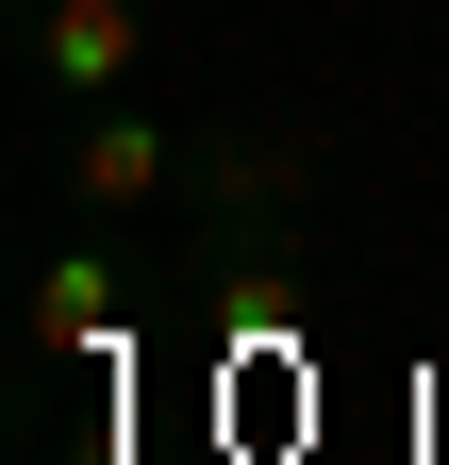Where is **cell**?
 <instances>
[{
  "label": "cell",
  "mask_w": 449,
  "mask_h": 465,
  "mask_svg": "<svg viewBox=\"0 0 449 465\" xmlns=\"http://www.w3.org/2000/svg\"><path fill=\"white\" fill-rule=\"evenodd\" d=\"M17 67L50 84V100H134V67H150V0H17Z\"/></svg>",
  "instance_id": "cell-3"
},
{
  "label": "cell",
  "mask_w": 449,
  "mask_h": 465,
  "mask_svg": "<svg viewBox=\"0 0 449 465\" xmlns=\"http://www.w3.org/2000/svg\"><path fill=\"white\" fill-rule=\"evenodd\" d=\"M17 332L50 349V366H67V349H117V332H134V266H117V250H100V216H84V232H67V250H50V266H34V300H17Z\"/></svg>",
  "instance_id": "cell-4"
},
{
  "label": "cell",
  "mask_w": 449,
  "mask_h": 465,
  "mask_svg": "<svg viewBox=\"0 0 449 465\" xmlns=\"http://www.w3.org/2000/svg\"><path fill=\"white\" fill-rule=\"evenodd\" d=\"M316 183H333L316 116H250V134H200V150H184V200H200V250H216V282H266V266H284V232L316 216Z\"/></svg>",
  "instance_id": "cell-1"
},
{
  "label": "cell",
  "mask_w": 449,
  "mask_h": 465,
  "mask_svg": "<svg viewBox=\"0 0 449 465\" xmlns=\"http://www.w3.org/2000/svg\"><path fill=\"white\" fill-rule=\"evenodd\" d=\"M184 150H200V134H166L150 100H84L67 150H50V183H67V216L117 232V216H150V200H184Z\"/></svg>",
  "instance_id": "cell-2"
}]
</instances>
